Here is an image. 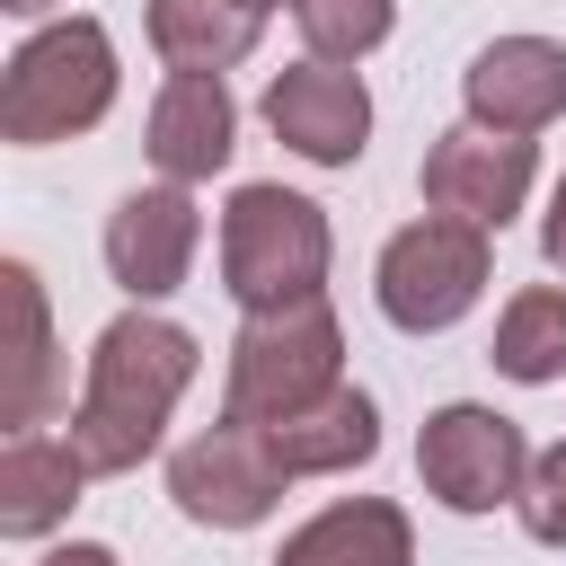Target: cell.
<instances>
[{"label": "cell", "instance_id": "1", "mask_svg": "<svg viewBox=\"0 0 566 566\" xmlns=\"http://www.w3.org/2000/svg\"><path fill=\"white\" fill-rule=\"evenodd\" d=\"M195 371H203V345H195L177 318H159V310L106 318L97 345H88V380H80V398H71V416H62V442L88 460V478L142 469V460L159 451L177 398L195 389Z\"/></svg>", "mask_w": 566, "mask_h": 566}, {"label": "cell", "instance_id": "2", "mask_svg": "<svg viewBox=\"0 0 566 566\" xmlns=\"http://www.w3.org/2000/svg\"><path fill=\"white\" fill-rule=\"evenodd\" d=\"M115 88H124L115 35L97 18H44L0 71V142H18V150L71 142V133L106 124Z\"/></svg>", "mask_w": 566, "mask_h": 566}, {"label": "cell", "instance_id": "3", "mask_svg": "<svg viewBox=\"0 0 566 566\" xmlns=\"http://www.w3.org/2000/svg\"><path fill=\"white\" fill-rule=\"evenodd\" d=\"M327 265H336V230H327V212L310 195H292V186H239L221 203V292L248 318L327 301Z\"/></svg>", "mask_w": 566, "mask_h": 566}, {"label": "cell", "instance_id": "4", "mask_svg": "<svg viewBox=\"0 0 566 566\" xmlns=\"http://www.w3.org/2000/svg\"><path fill=\"white\" fill-rule=\"evenodd\" d=\"M336 389H345V327H336L327 301L239 318L230 371H221V407H230V416L283 424V416H310V407L336 398Z\"/></svg>", "mask_w": 566, "mask_h": 566}, {"label": "cell", "instance_id": "5", "mask_svg": "<svg viewBox=\"0 0 566 566\" xmlns=\"http://www.w3.org/2000/svg\"><path fill=\"white\" fill-rule=\"evenodd\" d=\"M486 283H495V248H486V230H469V221H451V212H424V221L389 230V248H380V265H371V301H380V318H389L398 336H442V327H460V318L486 301Z\"/></svg>", "mask_w": 566, "mask_h": 566}, {"label": "cell", "instance_id": "6", "mask_svg": "<svg viewBox=\"0 0 566 566\" xmlns=\"http://www.w3.org/2000/svg\"><path fill=\"white\" fill-rule=\"evenodd\" d=\"M283 486H292V469L274 460L265 424H248L230 407H221V424H203V433H186L168 451V495L203 531H256V522H274Z\"/></svg>", "mask_w": 566, "mask_h": 566}, {"label": "cell", "instance_id": "7", "mask_svg": "<svg viewBox=\"0 0 566 566\" xmlns=\"http://www.w3.org/2000/svg\"><path fill=\"white\" fill-rule=\"evenodd\" d=\"M416 478H424V495H433L442 513H495V504L522 495L531 442H522L513 416H495V407H478V398H451V407H433L424 433H416Z\"/></svg>", "mask_w": 566, "mask_h": 566}, {"label": "cell", "instance_id": "8", "mask_svg": "<svg viewBox=\"0 0 566 566\" xmlns=\"http://www.w3.org/2000/svg\"><path fill=\"white\" fill-rule=\"evenodd\" d=\"M416 186H424L433 212H451V221L495 239L539 186V142H513V133H486V124H451V133L424 142Z\"/></svg>", "mask_w": 566, "mask_h": 566}, {"label": "cell", "instance_id": "9", "mask_svg": "<svg viewBox=\"0 0 566 566\" xmlns=\"http://www.w3.org/2000/svg\"><path fill=\"white\" fill-rule=\"evenodd\" d=\"M265 133L310 168H354L371 142V88L336 62H292L265 80Z\"/></svg>", "mask_w": 566, "mask_h": 566}, {"label": "cell", "instance_id": "10", "mask_svg": "<svg viewBox=\"0 0 566 566\" xmlns=\"http://www.w3.org/2000/svg\"><path fill=\"white\" fill-rule=\"evenodd\" d=\"M195 248H203V212L186 186H133L106 212V274L133 292V310H159L195 274Z\"/></svg>", "mask_w": 566, "mask_h": 566}, {"label": "cell", "instance_id": "11", "mask_svg": "<svg viewBox=\"0 0 566 566\" xmlns=\"http://www.w3.org/2000/svg\"><path fill=\"white\" fill-rule=\"evenodd\" d=\"M460 106H469V124L513 133V142L548 133L566 115V44L557 35H495V44H478L469 71H460Z\"/></svg>", "mask_w": 566, "mask_h": 566}, {"label": "cell", "instance_id": "12", "mask_svg": "<svg viewBox=\"0 0 566 566\" xmlns=\"http://www.w3.org/2000/svg\"><path fill=\"white\" fill-rule=\"evenodd\" d=\"M142 150H150L159 186H203V177H221L230 150H239V106H230V88H221L212 71H168L159 97H150Z\"/></svg>", "mask_w": 566, "mask_h": 566}, {"label": "cell", "instance_id": "13", "mask_svg": "<svg viewBox=\"0 0 566 566\" xmlns=\"http://www.w3.org/2000/svg\"><path fill=\"white\" fill-rule=\"evenodd\" d=\"M88 486V460L62 433H9L0 442V539H53Z\"/></svg>", "mask_w": 566, "mask_h": 566}, {"label": "cell", "instance_id": "14", "mask_svg": "<svg viewBox=\"0 0 566 566\" xmlns=\"http://www.w3.org/2000/svg\"><path fill=\"white\" fill-rule=\"evenodd\" d=\"M274 566H416V522L389 504V495H345L327 513H310Z\"/></svg>", "mask_w": 566, "mask_h": 566}, {"label": "cell", "instance_id": "15", "mask_svg": "<svg viewBox=\"0 0 566 566\" xmlns=\"http://www.w3.org/2000/svg\"><path fill=\"white\" fill-rule=\"evenodd\" d=\"M9 283V327H18V354H9V398H0V424L9 433H44V416L62 407V354H53V310H44V283L27 256L0 265Z\"/></svg>", "mask_w": 566, "mask_h": 566}, {"label": "cell", "instance_id": "16", "mask_svg": "<svg viewBox=\"0 0 566 566\" xmlns=\"http://www.w3.org/2000/svg\"><path fill=\"white\" fill-rule=\"evenodd\" d=\"M265 442H274V460H283L292 478H345V469H363V460L380 451V407L345 380V389H336V398H318L310 416L265 424Z\"/></svg>", "mask_w": 566, "mask_h": 566}, {"label": "cell", "instance_id": "17", "mask_svg": "<svg viewBox=\"0 0 566 566\" xmlns=\"http://www.w3.org/2000/svg\"><path fill=\"white\" fill-rule=\"evenodd\" d=\"M256 35H265V18L239 9V0H150V53L168 71H212L221 80L256 53Z\"/></svg>", "mask_w": 566, "mask_h": 566}, {"label": "cell", "instance_id": "18", "mask_svg": "<svg viewBox=\"0 0 566 566\" xmlns=\"http://www.w3.org/2000/svg\"><path fill=\"white\" fill-rule=\"evenodd\" d=\"M486 363H495L504 380H522V389L566 380V283H522V292L504 301V318H495Z\"/></svg>", "mask_w": 566, "mask_h": 566}, {"label": "cell", "instance_id": "19", "mask_svg": "<svg viewBox=\"0 0 566 566\" xmlns=\"http://www.w3.org/2000/svg\"><path fill=\"white\" fill-rule=\"evenodd\" d=\"M292 27H301V44H310V62L354 71L363 53H380V44H389L398 0H292Z\"/></svg>", "mask_w": 566, "mask_h": 566}, {"label": "cell", "instance_id": "20", "mask_svg": "<svg viewBox=\"0 0 566 566\" xmlns=\"http://www.w3.org/2000/svg\"><path fill=\"white\" fill-rule=\"evenodd\" d=\"M513 513H522V531H531L539 548H566V433H557L548 451H531V478H522Z\"/></svg>", "mask_w": 566, "mask_h": 566}, {"label": "cell", "instance_id": "21", "mask_svg": "<svg viewBox=\"0 0 566 566\" xmlns=\"http://www.w3.org/2000/svg\"><path fill=\"white\" fill-rule=\"evenodd\" d=\"M539 256H548V274H566V177L548 186V212H539Z\"/></svg>", "mask_w": 566, "mask_h": 566}, {"label": "cell", "instance_id": "22", "mask_svg": "<svg viewBox=\"0 0 566 566\" xmlns=\"http://www.w3.org/2000/svg\"><path fill=\"white\" fill-rule=\"evenodd\" d=\"M35 566H124V557H115L106 539H62V548H44Z\"/></svg>", "mask_w": 566, "mask_h": 566}, {"label": "cell", "instance_id": "23", "mask_svg": "<svg viewBox=\"0 0 566 566\" xmlns=\"http://www.w3.org/2000/svg\"><path fill=\"white\" fill-rule=\"evenodd\" d=\"M9 18H44V9H62V0H0Z\"/></svg>", "mask_w": 566, "mask_h": 566}, {"label": "cell", "instance_id": "24", "mask_svg": "<svg viewBox=\"0 0 566 566\" xmlns=\"http://www.w3.org/2000/svg\"><path fill=\"white\" fill-rule=\"evenodd\" d=\"M239 9H256V18H274V9H292V0H239Z\"/></svg>", "mask_w": 566, "mask_h": 566}]
</instances>
